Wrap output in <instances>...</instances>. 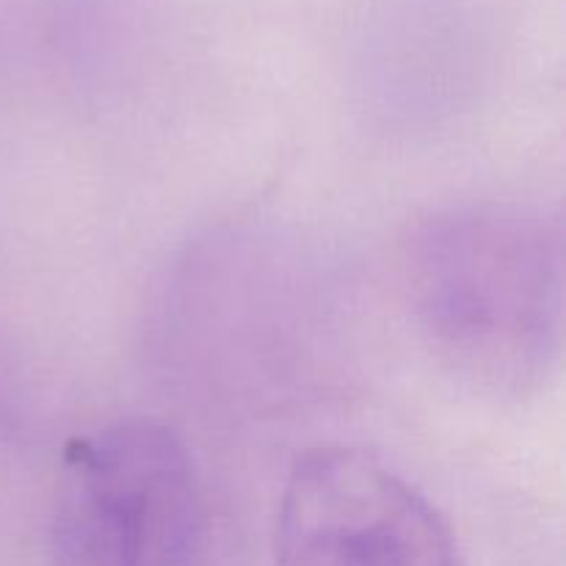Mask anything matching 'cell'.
Instances as JSON below:
<instances>
[{
  "label": "cell",
  "instance_id": "6da1fadb",
  "mask_svg": "<svg viewBox=\"0 0 566 566\" xmlns=\"http://www.w3.org/2000/svg\"><path fill=\"white\" fill-rule=\"evenodd\" d=\"M403 291L431 357L481 396L525 398L562 357V224L517 202L437 210L407 243Z\"/></svg>",
  "mask_w": 566,
  "mask_h": 566
},
{
  "label": "cell",
  "instance_id": "7a4b0ae2",
  "mask_svg": "<svg viewBox=\"0 0 566 566\" xmlns=\"http://www.w3.org/2000/svg\"><path fill=\"white\" fill-rule=\"evenodd\" d=\"M210 517L191 451L160 420L72 437L50 512L53 566H208Z\"/></svg>",
  "mask_w": 566,
  "mask_h": 566
},
{
  "label": "cell",
  "instance_id": "3957f363",
  "mask_svg": "<svg viewBox=\"0 0 566 566\" xmlns=\"http://www.w3.org/2000/svg\"><path fill=\"white\" fill-rule=\"evenodd\" d=\"M276 566H464L440 509L376 453L318 446L293 462Z\"/></svg>",
  "mask_w": 566,
  "mask_h": 566
}]
</instances>
